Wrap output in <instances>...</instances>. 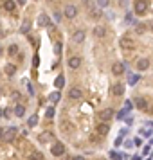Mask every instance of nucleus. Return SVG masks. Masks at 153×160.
<instances>
[{"instance_id":"1","label":"nucleus","mask_w":153,"mask_h":160,"mask_svg":"<svg viewBox=\"0 0 153 160\" xmlns=\"http://www.w3.org/2000/svg\"><path fill=\"white\" fill-rule=\"evenodd\" d=\"M119 45H121L124 50H135V49H137V43H135V40H132L130 36H123V38L119 40Z\"/></svg>"},{"instance_id":"2","label":"nucleus","mask_w":153,"mask_h":160,"mask_svg":"<svg viewBox=\"0 0 153 160\" xmlns=\"http://www.w3.org/2000/svg\"><path fill=\"white\" fill-rule=\"evenodd\" d=\"M133 11H135V14H144L146 11H148V0H135V4H133Z\"/></svg>"},{"instance_id":"3","label":"nucleus","mask_w":153,"mask_h":160,"mask_svg":"<svg viewBox=\"0 0 153 160\" xmlns=\"http://www.w3.org/2000/svg\"><path fill=\"white\" fill-rule=\"evenodd\" d=\"M97 115H99V119H101L103 122H106V121H110V119L114 117V110H112V108H105V110H101Z\"/></svg>"},{"instance_id":"4","label":"nucleus","mask_w":153,"mask_h":160,"mask_svg":"<svg viewBox=\"0 0 153 160\" xmlns=\"http://www.w3.org/2000/svg\"><path fill=\"white\" fill-rule=\"evenodd\" d=\"M50 153H52L54 157H61V155L65 153V146H63L61 142H54V144H52V149H50Z\"/></svg>"},{"instance_id":"5","label":"nucleus","mask_w":153,"mask_h":160,"mask_svg":"<svg viewBox=\"0 0 153 160\" xmlns=\"http://www.w3.org/2000/svg\"><path fill=\"white\" fill-rule=\"evenodd\" d=\"M2 5H4V9H5L7 13H13V14L16 13V2H14V0H4Z\"/></svg>"},{"instance_id":"6","label":"nucleus","mask_w":153,"mask_h":160,"mask_svg":"<svg viewBox=\"0 0 153 160\" xmlns=\"http://www.w3.org/2000/svg\"><path fill=\"white\" fill-rule=\"evenodd\" d=\"M63 14H65L67 18H74V16L78 14V7H76V5H67V7L63 9Z\"/></svg>"},{"instance_id":"7","label":"nucleus","mask_w":153,"mask_h":160,"mask_svg":"<svg viewBox=\"0 0 153 160\" xmlns=\"http://www.w3.org/2000/svg\"><path fill=\"white\" fill-rule=\"evenodd\" d=\"M137 68H139L141 72L148 70V68H150V59H148V58H141V59H137Z\"/></svg>"},{"instance_id":"8","label":"nucleus","mask_w":153,"mask_h":160,"mask_svg":"<svg viewBox=\"0 0 153 160\" xmlns=\"http://www.w3.org/2000/svg\"><path fill=\"white\" fill-rule=\"evenodd\" d=\"M110 92H112V95H123V92H124V86H123L121 83H115V85H112Z\"/></svg>"},{"instance_id":"9","label":"nucleus","mask_w":153,"mask_h":160,"mask_svg":"<svg viewBox=\"0 0 153 160\" xmlns=\"http://www.w3.org/2000/svg\"><path fill=\"white\" fill-rule=\"evenodd\" d=\"M14 137H16V128H9V130L5 131V135H4V140H5V142H13Z\"/></svg>"},{"instance_id":"10","label":"nucleus","mask_w":153,"mask_h":160,"mask_svg":"<svg viewBox=\"0 0 153 160\" xmlns=\"http://www.w3.org/2000/svg\"><path fill=\"white\" fill-rule=\"evenodd\" d=\"M112 72H114V76H121L124 72V65L123 63H114L112 65Z\"/></svg>"},{"instance_id":"11","label":"nucleus","mask_w":153,"mask_h":160,"mask_svg":"<svg viewBox=\"0 0 153 160\" xmlns=\"http://www.w3.org/2000/svg\"><path fill=\"white\" fill-rule=\"evenodd\" d=\"M135 104H137V108H139V110L148 112V103H146V99H144V97H137V99H135Z\"/></svg>"},{"instance_id":"12","label":"nucleus","mask_w":153,"mask_h":160,"mask_svg":"<svg viewBox=\"0 0 153 160\" xmlns=\"http://www.w3.org/2000/svg\"><path fill=\"white\" fill-rule=\"evenodd\" d=\"M38 25H40V27H47V25H49V16H47L45 13L38 14Z\"/></svg>"},{"instance_id":"13","label":"nucleus","mask_w":153,"mask_h":160,"mask_svg":"<svg viewBox=\"0 0 153 160\" xmlns=\"http://www.w3.org/2000/svg\"><path fill=\"white\" fill-rule=\"evenodd\" d=\"M72 40H74L76 43H83V40H85V31H76V32L72 34Z\"/></svg>"},{"instance_id":"14","label":"nucleus","mask_w":153,"mask_h":160,"mask_svg":"<svg viewBox=\"0 0 153 160\" xmlns=\"http://www.w3.org/2000/svg\"><path fill=\"white\" fill-rule=\"evenodd\" d=\"M69 67H70V68H79V67H81V58H78V56L70 58V59H69Z\"/></svg>"},{"instance_id":"15","label":"nucleus","mask_w":153,"mask_h":160,"mask_svg":"<svg viewBox=\"0 0 153 160\" xmlns=\"http://www.w3.org/2000/svg\"><path fill=\"white\" fill-rule=\"evenodd\" d=\"M69 97L70 99H79V97H83V92L79 88H70L69 90Z\"/></svg>"},{"instance_id":"16","label":"nucleus","mask_w":153,"mask_h":160,"mask_svg":"<svg viewBox=\"0 0 153 160\" xmlns=\"http://www.w3.org/2000/svg\"><path fill=\"white\" fill-rule=\"evenodd\" d=\"M52 139H54V133H50V131H43V133L40 135V142H43V144H45V142H50Z\"/></svg>"},{"instance_id":"17","label":"nucleus","mask_w":153,"mask_h":160,"mask_svg":"<svg viewBox=\"0 0 153 160\" xmlns=\"http://www.w3.org/2000/svg\"><path fill=\"white\" fill-rule=\"evenodd\" d=\"M105 27L103 25H97V27H94V36L96 38H105Z\"/></svg>"},{"instance_id":"18","label":"nucleus","mask_w":153,"mask_h":160,"mask_svg":"<svg viewBox=\"0 0 153 160\" xmlns=\"http://www.w3.org/2000/svg\"><path fill=\"white\" fill-rule=\"evenodd\" d=\"M110 131V124H97V133L99 135H108Z\"/></svg>"},{"instance_id":"19","label":"nucleus","mask_w":153,"mask_h":160,"mask_svg":"<svg viewBox=\"0 0 153 160\" xmlns=\"http://www.w3.org/2000/svg\"><path fill=\"white\" fill-rule=\"evenodd\" d=\"M14 115L16 117H23L25 115V106L23 104H16L14 106Z\"/></svg>"},{"instance_id":"20","label":"nucleus","mask_w":153,"mask_h":160,"mask_svg":"<svg viewBox=\"0 0 153 160\" xmlns=\"http://www.w3.org/2000/svg\"><path fill=\"white\" fill-rule=\"evenodd\" d=\"M29 31H31V22H29V20H23V23H22V27H20V32L25 34V32H29Z\"/></svg>"},{"instance_id":"21","label":"nucleus","mask_w":153,"mask_h":160,"mask_svg":"<svg viewBox=\"0 0 153 160\" xmlns=\"http://www.w3.org/2000/svg\"><path fill=\"white\" fill-rule=\"evenodd\" d=\"M4 70H5V74H7V76H13V74L16 72V67L9 63V65H5V68H4Z\"/></svg>"},{"instance_id":"22","label":"nucleus","mask_w":153,"mask_h":160,"mask_svg":"<svg viewBox=\"0 0 153 160\" xmlns=\"http://www.w3.org/2000/svg\"><path fill=\"white\" fill-rule=\"evenodd\" d=\"M54 85H56V88H63V85H65V77H63V76H58L56 81H54Z\"/></svg>"},{"instance_id":"23","label":"nucleus","mask_w":153,"mask_h":160,"mask_svg":"<svg viewBox=\"0 0 153 160\" xmlns=\"http://www.w3.org/2000/svg\"><path fill=\"white\" fill-rule=\"evenodd\" d=\"M60 95H61V94H60V92H52V94H50V95H49V101H50V103H54V104H56V103H58V101H60Z\"/></svg>"},{"instance_id":"24","label":"nucleus","mask_w":153,"mask_h":160,"mask_svg":"<svg viewBox=\"0 0 153 160\" xmlns=\"http://www.w3.org/2000/svg\"><path fill=\"white\" fill-rule=\"evenodd\" d=\"M101 7H97V9H90V16L92 18H101Z\"/></svg>"},{"instance_id":"25","label":"nucleus","mask_w":153,"mask_h":160,"mask_svg":"<svg viewBox=\"0 0 153 160\" xmlns=\"http://www.w3.org/2000/svg\"><path fill=\"white\" fill-rule=\"evenodd\" d=\"M27 124H29L31 128H34V126L38 124V115H31V117H29V121H27Z\"/></svg>"},{"instance_id":"26","label":"nucleus","mask_w":153,"mask_h":160,"mask_svg":"<svg viewBox=\"0 0 153 160\" xmlns=\"http://www.w3.org/2000/svg\"><path fill=\"white\" fill-rule=\"evenodd\" d=\"M7 52H9L11 56H14V54H18V45H16V43H13V45H9V49H7Z\"/></svg>"},{"instance_id":"27","label":"nucleus","mask_w":153,"mask_h":160,"mask_svg":"<svg viewBox=\"0 0 153 160\" xmlns=\"http://www.w3.org/2000/svg\"><path fill=\"white\" fill-rule=\"evenodd\" d=\"M29 158H31V160H43V155H41L40 151H32Z\"/></svg>"},{"instance_id":"28","label":"nucleus","mask_w":153,"mask_h":160,"mask_svg":"<svg viewBox=\"0 0 153 160\" xmlns=\"http://www.w3.org/2000/svg\"><path fill=\"white\" fill-rule=\"evenodd\" d=\"M144 31H146V25H144V23H137V25H135V32H137V34H142Z\"/></svg>"},{"instance_id":"29","label":"nucleus","mask_w":153,"mask_h":160,"mask_svg":"<svg viewBox=\"0 0 153 160\" xmlns=\"http://www.w3.org/2000/svg\"><path fill=\"white\" fill-rule=\"evenodd\" d=\"M110 4V0H97V7H106Z\"/></svg>"},{"instance_id":"30","label":"nucleus","mask_w":153,"mask_h":160,"mask_svg":"<svg viewBox=\"0 0 153 160\" xmlns=\"http://www.w3.org/2000/svg\"><path fill=\"white\" fill-rule=\"evenodd\" d=\"M137 81H139V76H130V81H128V83H130V85L133 86V85H135Z\"/></svg>"},{"instance_id":"31","label":"nucleus","mask_w":153,"mask_h":160,"mask_svg":"<svg viewBox=\"0 0 153 160\" xmlns=\"http://www.w3.org/2000/svg\"><path fill=\"white\" fill-rule=\"evenodd\" d=\"M110 157H112V160H121V157H119V153H117V151H112V153H110Z\"/></svg>"},{"instance_id":"32","label":"nucleus","mask_w":153,"mask_h":160,"mask_svg":"<svg viewBox=\"0 0 153 160\" xmlns=\"http://www.w3.org/2000/svg\"><path fill=\"white\" fill-rule=\"evenodd\" d=\"M124 110H126V112L132 110V101H126V103H124Z\"/></svg>"},{"instance_id":"33","label":"nucleus","mask_w":153,"mask_h":160,"mask_svg":"<svg viewBox=\"0 0 153 160\" xmlns=\"http://www.w3.org/2000/svg\"><path fill=\"white\" fill-rule=\"evenodd\" d=\"M54 50H56V54H60V50H61V43H56V45H54Z\"/></svg>"},{"instance_id":"34","label":"nucleus","mask_w":153,"mask_h":160,"mask_svg":"<svg viewBox=\"0 0 153 160\" xmlns=\"http://www.w3.org/2000/svg\"><path fill=\"white\" fill-rule=\"evenodd\" d=\"M52 115H54V108H49V110H47V117H49V119H50V117H52Z\"/></svg>"},{"instance_id":"35","label":"nucleus","mask_w":153,"mask_h":160,"mask_svg":"<svg viewBox=\"0 0 153 160\" xmlns=\"http://www.w3.org/2000/svg\"><path fill=\"white\" fill-rule=\"evenodd\" d=\"M4 135H5V130H4V128H0V140H4Z\"/></svg>"},{"instance_id":"36","label":"nucleus","mask_w":153,"mask_h":160,"mask_svg":"<svg viewBox=\"0 0 153 160\" xmlns=\"http://www.w3.org/2000/svg\"><path fill=\"white\" fill-rule=\"evenodd\" d=\"M83 4H85V5H87V7H92V2H90V0H85V2H83Z\"/></svg>"},{"instance_id":"37","label":"nucleus","mask_w":153,"mask_h":160,"mask_svg":"<svg viewBox=\"0 0 153 160\" xmlns=\"http://www.w3.org/2000/svg\"><path fill=\"white\" fill-rule=\"evenodd\" d=\"M13 99H20V94L18 92H13Z\"/></svg>"},{"instance_id":"38","label":"nucleus","mask_w":153,"mask_h":160,"mask_svg":"<svg viewBox=\"0 0 153 160\" xmlns=\"http://www.w3.org/2000/svg\"><path fill=\"white\" fill-rule=\"evenodd\" d=\"M119 4H121V5H123V7H124V5H126V4H128V0H119Z\"/></svg>"},{"instance_id":"39","label":"nucleus","mask_w":153,"mask_h":160,"mask_svg":"<svg viewBox=\"0 0 153 160\" xmlns=\"http://www.w3.org/2000/svg\"><path fill=\"white\" fill-rule=\"evenodd\" d=\"M16 2H18L20 5H23V4H25V0H16Z\"/></svg>"},{"instance_id":"40","label":"nucleus","mask_w":153,"mask_h":160,"mask_svg":"<svg viewBox=\"0 0 153 160\" xmlns=\"http://www.w3.org/2000/svg\"><path fill=\"white\" fill-rule=\"evenodd\" d=\"M74 160H85L83 157H74Z\"/></svg>"},{"instance_id":"41","label":"nucleus","mask_w":153,"mask_h":160,"mask_svg":"<svg viewBox=\"0 0 153 160\" xmlns=\"http://www.w3.org/2000/svg\"><path fill=\"white\" fill-rule=\"evenodd\" d=\"M150 23V29H153V22H148Z\"/></svg>"},{"instance_id":"42","label":"nucleus","mask_w":153,"mask_h":160,"mask_svg":"<svg viewBox=\"0 0 153 160\" xmlns=\"http://www.w3.org/2000/svg\"><path fill=\"white\" fill-rule=\"evenodd\" d=\"M2 54H4V49H2V47H0V56H2Z\"/></svg>"},{"instance_id":"43","label":"nucleus","mask_w":153,"mask_h":160,"mask_svg":"<svg viewBox=\"0 0 153 160\" xmlns=\"http://www.w3.org/2000/svg\"><path fill=\"white\" fill-rule=\"evenodd\" d=\"M133 160H139V157H135V158H133Z\"/></svg>"},{"instance_id":"44","label":"nucleus","mask_w":153,"mask_h":160,"mask_svg":"<svg viewBox=\"0 0 153 160\" xmlns=\"http://www.w3.org/2000/svg\"><path fill=\"white\" fill-rule=\"evenodd\" d=\"M151 144H153V139H151Z\"/></svg>"},{"instance_id":"45","label":"nucleus","mask_w":153,"mask_h":160,"mask_svg":"<svg viewBox=\"0 0 153 160\" xmlns=\"http://www.w3.org/2000/svg\"><path fill=\"white\" fill-rule=\"evenodd\" d=\"M0 94H2V90H0Z\"/></svg>"}]
</instances>
